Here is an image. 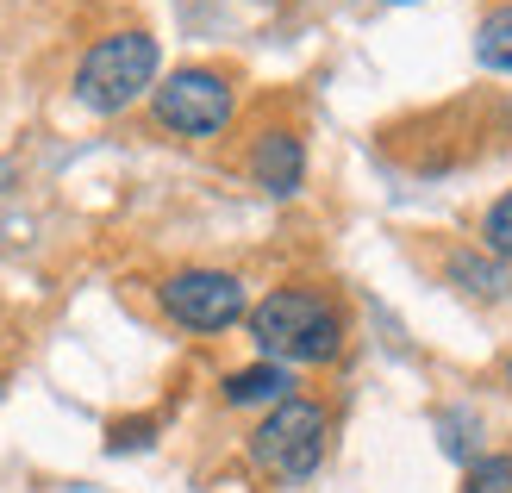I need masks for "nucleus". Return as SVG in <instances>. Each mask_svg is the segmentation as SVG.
<instances>
[{"label": "nucleus", "mask_w": 512, "mask_h": 493, "mask_svg": "<svg viewBox=\"0 0 512 493\" xmlns=\"http://www.w3.org/2000/svg\"><path fill=\"white\" fill-rule=\"evenodd\" d=\"M250 337L281 362H331L344 344V319L306 288H275L263 306H250Z\"/></svg>", "instance_id": "f257e3e1"}, {"label": "nucleus", "mask_w": 512, "mask_h": 493, "mask_svg": "<svg viewBox=\"0 0 512 493\" xmlns=\"http://www.w3.org/2000/svg\"><path fill=\"white\" fill-rule=\"evenodd\" d=\"M157 88V38L150 32H113L100 38L75 69V100L88 113H125L138 94Z\"/></svg>", "instance_id": "f03ea898"}, {"label": "nucleus", "mask_w": 512, "mask_h": 493, "mask_svg": "<svg viewBox=\"0 0 512 493\" xmlns=\"http://www.w3.org/2000/svg\"><path fill=\"white\" fill-rule=\"evenodd\" d=\"M331 419L313 400H275V412L250 431V462L275 481H306L325 462Z\"/></svg>", "instance_id": "7ed1b4c3"}, {"label": "nucleus", "mask_w": 512, "mask_h": 493, "mask_svg": "<svg viewBox=\"0 0 512 493\" xmlns=\"http://www.w3.org/2000/svg\"><path fill=\"white\" fill-rule=\"evenodd\" d=\"M232 107H238V94L219 69H175L169 82L150 88L157 125H169V132H182V138H219L225 125H232Z\"/></svg>", "instance_id": "20e7f679"}, {"label": "nucleus", "mask_w": 512, "mask_h": 493, "mask_svg": "<svg viewBox=\"0 0 512 493\" xmlns=\"http://www.w3.org/2000/svg\"><path fill=\"white\" fill-rule=\"evenodd\" d=\"M157 294H163V313L175 325H188V331H225V325H238L250 313L244 281L225 275V269H175Z\"/></svg>", "instance_id": "39448f33"}, {"label": "nucleus", "mask_w": 512, "mask_h": 493, "mask_svg": "<svg viewBox=\"0 0 512 493\" xmlns=\"http://www.w3.org/2000/svg\"><path fill=\"white\" fill-rule=\"evenodd\" d=\"M250 175H256V188L275 194V200H288L300 194V181H306V150L294 132H263L250 144Z\"/></svg>", "instance_id": "423d86ee"}, {"label": "nucleus", "mask_w": 512, "mask_h": 493, "mask_svg": "<svg viewBox=\"0 0 512 493\" xmlns=\"http://www.w3.org/2000/svg\"><path fill=\"white\" fill-rule=\"evenodd\" d=\"M450 281L469 300H500L506 294V263H500L494 250H456L450 256Z\"/></svg>", "instance_id": "0eeeda50"}, {"label": "nucleus", "mask_w": 512, "mask_h": 493, "mask_svg": "<svg viewBox=\"0 0 512 493\" xmlns=\"http://www.w3.org/2000/svg\"><path fill=\"white\" fill-rule=\"evenodd\" d=\"M288 369L281 362H256V369L225 375V406H256V400H288Z\"/></svg>", "instance_id": "6e6552de"}, {"label": "nucleus", "mask_w": 512, "mask_h": 493, "mask_svg": "<svg viewBox=\"0 0 512 493\" xmlns=\"http://www.w3.org/2000/svg\"><path fill=\"white\" fill-rule=\"evenodd\" d=\"M475 57H481V69L512 75V7H494L488 19H481V32H475Z\"/></svg>", "instance_id": "1a4fd4ad"}, {"label": "nucleus", "mask_w": 512, "mask_h": 493, "mask_svg": "<svg viewBox=\"0 0 512 493\" xmlns=\"http://www.w3.org/2000/svg\"><path fill=\"white\" fill-rule=\"evenodd\" d=\"M481 250H494L500 263H512V188L488 206V219H481Z\"/></svg>", "instance_id": "9d476101"}, {"label": "nucleus", "mask_w": 512, "mask_h": 493, "mask_svg": "<svg viewBox=\"0 0 512 493\" xmlns=\"http://www.w3.org/2000/svg\"><path fill=\"white\" fill-rule=\"evenodd\" d=\"M463 493H512V456H475Z\"/></svg>", "instance_id": "9b49d317"}, {"label": "nucleus", "mask_w": 512, "mask_h": 493, "mask_svg": "<svg viewBox=\"0 0 512 493\" xmlns=\"http://www.w3.org/2000/svg\"><path fill=\"white\" fill-rule=\"evenodd\" d=\"M475 419H469V412H450V419H444V450L456 456V462H475Z\"/></svg>", "instance_id": "f8f14e48"}, {"label": "nucleus", "mask_w": 512, "mask_h": 493, "mask_svg": "<svg viewBox=\"0 0 512 493\" xmlns=\"http://www.w3.org/2000/svg\"><path fill=\"white\" fill-rule=\"evenodd\" d=\"M113 450H138V444H150V425L138 419V425H113V437H107Z\"/></svg>", "instance_id": "ddd939ff"}, {"label": "nucleus", "mask_w": 512, "mask_h": 493, "mask_svg": "<svg viewBox=\"0 0 512 493\" xmlns=\"http://www.w3.org/2000/svg\"><path fill=\"white\" fill-rule=\"evenodd\" d=\"M506 381H512V356H506Z\"/></svg>", "instance_id": "4468645a"}]
</instances>
